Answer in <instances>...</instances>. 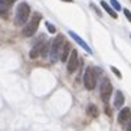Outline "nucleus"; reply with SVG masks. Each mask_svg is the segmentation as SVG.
I'll use <instances>...</instances> for the list:
<instances>
[{
    "instance_id": "obj_1",
    "label": "nucleus",
    "mask_w": 131,
    "mask_h": 131,
    "mask_svg": "<svg viewBox=\"0 0 131 131\" xmlns=\"http://www.w3.org/2000/svg\"><path fill=\"white\" fill-rule=\"evenodd\" d=\"M29 15H30V7H29V4L22 2V3L17 6L16 9V16H15V23L17 26L20 25H25L29 19Z\"/></svg>"
},
{
    "instance_id": "obj_2",
    "label": "nucleus",
    "mask_w": 131,
    "mask_h": 131,
    "mask_svg": "<svg viewBox=\"0 0 131 131\" xmlns=\"http://www.w3.org/2000/svg\"><path fill=\"white\" fill-rule=\"evenodd\" d=\"M63 36L58 35L55 38V40L52 42V49L49 52V58L50 62H56L58 59H61V52H62V48H63Z\"/></svg>"
},
{
    "instance_id": "obj_3",
    "label": "nucleus",
    "mask_w": 131,
    "mask_h": 131,
    "mask_svg": "<svg viewBox=\"0 0 131 131\" xmlns=\"http://www.w3.org/2000/svg\"><path fill=\"white\" fill-rule=\"evenodd\" d=\"M40 17H42V16L39 15V13H35V15L32 16V19L29 20V22L26 23V26L23 27V36L29 38V36H33V35H35L36 30H38V27H39Z\"/></svg>"
},
{
    "instance_id": "obj_4",
    "label": "nucleus",
    "mask_w": 131,
    "mask_h": 131,
    "mask_svg": "<svg viewBox=\"0 0 131 131\" xmlns=\"http://www.w3.org/2000/svg\"><path fill=\"white\" fill-rule=\"evenodd\" d=\"M48 48H49V45H48V43H45V42H38L35 46L32 48L30 53H29L30 59H36L38 56H45V55L48 53Z\"/></svg>"
},
{
    "instance_id": "obj_5",
    "label": "nucleus",
    "mask_w": 131,
    "mask_h": 131,
    "mask_svg": "<svg viewBox=\"0 0 131 131\" xmlns=\"http://www.w3.org/2000/svg\"><path fill=\"white\" fill-rule=\"evenodd\" d=\"M95 82H96V78H95V72H94V68H88L84 73V85L86 89H94L95 88Z\"/></svg>"
},
{
    "instance_id": "obj_6",
    "label": "nucleus",
    "mask_w": 131,
    "mask_h": 131,
    "mask_svg": "<svg viewBox=\"0 0 131 131\" xmlns=\"http://www.w3.org/2000/svg\"><path fill=\"white\" fill-rule=\"evenodd\" d=\"M112 94V85L110 84V81H102V85H101V100L104 102H108L110 101V96Z\"/></svg>"
},
{
    "instance_id": "obj_7",
    "label": "nucleus",
    "mask_w": 131,
    "mask_h": 131,
    "mask_svg": "<svg viewBox=\"0 0 131 131\" xmlns=\"http://www.w3.org/2000/svg\"><path fill=\"white\" fill-rule=\"evenodd\" d=\"M78 52L75 49L71 50V55H69V61H68V72L69 73H73L75 71L78 69Z\"/></svg>"
},
{
    "instance_id": "obj_8",
    "label": "nucleus",
    "mask_w": 131,
    "mask_h": 131,
    "mask_svg": "<svg viewBox=\"0 0 131 131\" xmlns=\"http://www.w3.org/2000/svg\"><path fill=\"white\" fill-rule=\"evenodd\" d=\"M69 36H71V38H72L73 40H75V42H77V43H78V45H79L81 48H84V49L86 50V52H88V53H92V50H91V48L88 46V43L85 42V40H82V39L79 38V36H78L77 33H75V32L69 30Z\"/></svg>"
},
{
    "instance_id": "obj_9",
    "label": "nucleus",
    "mask_w": 131,
    "mask_h": 131,
    "mask_svg": "<svg viewBox=\"0 0 131 131\" xmlns=\"http://www.w3.org/2000/svg\"><path fill=\"white\" fill-rule=\"evenodd\" d=\"M71 43L65 42L63 43V48H62V52H61V61L62 62H66L68 61V58H69V55H71Z\"/></svg>"
},
{
    "instance_id": "obj_10",
    "label": "nucleus",
    "mask_w": 131,
    "mask_h": 131,
    "mask_svg": "<svg viewBox=\"0 0 131 131\" xmlns=\"http://www.w3.org/2000/svg\"><path fill=\"white\" fill-rule=\"evenodd\" d=\"M131 117V111L130 108H123L121 111H119V115H118V121L119 123H125L128 118Z\"/></svg>"
},
{
    "instance_id": "obj_11",
    "label": "nucleus",
    "mask_w": 131,
    "mask_h": 131,
    "mask_svg": "<svg viewBox=\"0 0 131 131\" xmlns=\"http://www.w3.org/2000/svg\"><path fill=\"white\" fill-rule=\"evenodd\" d=\"M114 105H115L117 108L123 107L124 105V94L121 92V91H117L115 92V101H114Z\"/></svg>"
},
{
    "instance_id": "obj_12",
    "label": "nucleus",
    "mask_w": 131,
    "mask_h": 131,
    "mask_svg": "<svg viewBox=\"0 0 131 131\" xmlns=\"http://www.w3.org/2000/svg\"><path fill=\"white\" fill-rule=\"evenodd\" d=\"M101 6H102V7H104L105 10H107V13H108L110 16H111L112 19H117V13L114 12V10H112V9L110 7V6H108V3H107V2H101Z\"/></svg>"
},
{
    "instance_id": "obj_13",
    "label": "nucleus",
    "mask_w": 131,
    "mask_h": 131,
    "mask_svg": "<svg viewBox=\"0 0 131 131\" xmlns=\"http://www.w3.org/2000/svg\"><path fill=\"white\" fill-rule=\"evenodd\" d=\"M88 114L91 117H96V115H98V110H96L95 105H89V107H88Z\"/></svg>"
},
{
    "instance_id": "obj_14",
    "label": "nucleus",
    "mask_w": 131,
    "mask_h": 131,
    "mask_svg": "<svg viewBox=\"0 0 131 131\" xmlns=\"http://www.w3.org/2000/svg\"><path fill=\"white\" fill-rule=\"evenodd\" d=\"M7 10H9V6H7V4H4L3 2H0V13L3 15V13L7 12Z\"/></svg>"
},
{
    "instance_id": "obj_15",
    "label": "nucleus",
    "mask_w": 131,
    "mask_h": 131,
    "mask_svg": "<svg viewBox=\"0 0 131 131\" xmlns=\"http://www.w3.org/2000/svg\"><path fill=\"white\" fill-rule=\"evenodd\" d=\"M46 27H48V30H49L50 33H56V27H55L53 25H50L49 22H46Z\"/></svg>"
},
{
    "instance_id": "obj_16",
    "label": "nucleus",
    "mask_w": 131,
    "mask_h": 131,
    "mask_svg": "<svg viewBox=\"0 0 131 131\" xmlns=\"http://www.w3.org/2000/svg\"><path fill=\"white\" fill-rule=\"evenodd\" d=\"M110 3L112 4V7L115 9V10H119V9H121V6H119V3L117 0H110Z\"/></svg>"
},
{
    "instance_id": "obj_17",
    "label": "nucleus",
    "mask_w": 131,
    "mask_h": 131,
    "mask_svg": "<svg viewBox=\"0 0 131 131\" xmlns=\"http://www.w3.org/2000/svg\"><path fill=\"white\" fill-rule=\"evenodd\" d=\"M111 71H112V72H114V73H115V75H117V77L119 78V79H121V77H123V75H121V72H119V71L117 69L115 66H111Z\"/></svg>"
},
{
    "instance_id": "obj_18",
    "label": "nucleus",
    "mask_w": 131,
    "mask_h": 131,
    "mask_svg": "<svg viewBox=\"0 0 131 131\" xmlns=\"http://www.w3.org/2000/svg\"><path fill=\"white\" fill-rule=\"evenodd\" d=\"M124 15H125V17L131 22V12L128 10V9H124Z\"/></svg>"
},
{
    "instance_id": "obj_19",
    "label": "nucleus",
    "mask_w": 131,
    "mask_h": 131,
    "mask_svg": "<svg viewBox=\"0 0 131 131\" xmlns=\"http://www.w3.org/2000/svg\"><path fill=\"white\" fill-rule=\"evenodd\" d=\"M0 2H3V3H4V4H7L9 7H10V6H12V4H13V3H15L16 0H0Z\"/></svg>"
},
{
    "instance_id": "obj_20",
    "label": "nucleus",
    "mask_w": 131,
    "mask_h": 131,
    "mask_svg": "<svg viewBox=\"0 0 131 131\" xmlns=\"http://www.w3.org/2000/svg\"><path fill=\"white\" fill-rule=\"evenodd\" d=\"M105 112H107V115H108V117H111V110H110L108 107L105 108Z\"/></svg>"
},
{
    "instance_id": "obj_21",
    "label": "nucleus",
    "mask_w": 131,
    "mask_h": 131,
    "mask_svg": "<svg viewBox=\"0 0 131 131\" xmlns=\"http://www.w3.org/2000/svg\"><path fill=\"white\" fill-rule=\"evenodd\" d=\"M62 2H68V3H72V0H62Z\"/></svg>"
},
{
    "instance_id": "obj_22",
    "label": "nucleus",
    "mask_w": 131,
    "mask_h": 131,
    "mask_svg": "<svg viewBox=\"0 0 131 131\" xmlns=\"http://www.w3.org/2000/svg\"><path fill=\"white\" fill-rule=\"evenodd\" d=\"M127 130H131V123H130V125L127 127Z\"/></svg>"
}]
</instances>
